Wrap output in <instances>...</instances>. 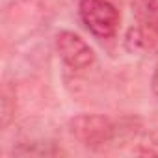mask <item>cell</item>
Wrapping results in <instances>:
<instances>
[{
  "mask_svg": "<svg viewBox=\"0 0 158 158\" xmlns=\"http://www.w3.org/2000/svg\"><path fill=\"white\" fill-rule=\"evenodd\" d=\"M115 125L101 114H80L69 121V132L84 147L101 149L115 138Z\"/></svg>",
  "mask_w": 158,
  "mask_h": 158,
  "instance_id": "obj_1",
  "label": "cell"
},
{
  "mask_svg": "<svg viewBox=\"0 0 158 158\" xmlns=\"http://www.w3.org/2000/svg\"><path fill=\"white\" fill-rule=\"evenodd\" d=\"M80 19L97 37H112L119 26V11L108 0H80Z\"/></svg>",
  "mask_w": 158,
  "mask_h": 158,
  "instance_id": "obj_2",
  "label": "cell"
},
{
  "mask_svg": "<svg viewBox=\"0 0 158 158\" xmlns=\"http://www.w3.org/2000/svg\"><path fill=\"white\" fill-rule=\"evenodd\" d=\"M56 50L61 61L73 71H84L95 61L93 48L78 34L69 30H61L56 34Z\"/></svg>",
  "mask_w": 158,
  "mask_h": 158,
  "instance_id": "obj_3",
  "label": "cell"
},
{
  "mask_svg": "<svg viewBox=\"0 0 158 158\" xmlns=\"http://www.w3.org/2000/svg\"><path fill=\"white\" fill-rule=\"evenodd\" d=\"M138 24L158 41V0H130Z\"/></svg>",
  "mask_w": 158,
  "mask_h": 158,
  "instance_id": "obj_4",
  "label": "cell"
},
{
  "mask_svg": "<svg viewBox=\"0 0 158 158\" xmlns=\"http://www.w3.org/2000/svg\"><path fill=\"white\" fill-rule=\"evenodd\" d=\"M151 89L154 93V97L158 99V63L154 67V73H152V78H151Z\"/></svg>",
  "mask_w": 158,
  "mask_h": 158,
  "instance_id": "obj_5",
  "label": "cell"
}]
</instances>
